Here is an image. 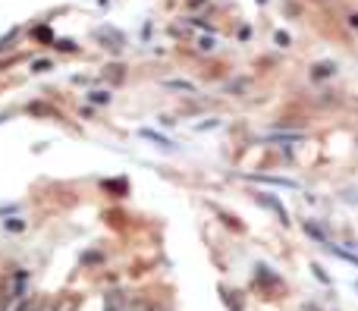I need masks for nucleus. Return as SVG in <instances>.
I'll return each mask as SVG.
<instances>
[{
    "mask_svg": "<svg viewBox=\"0 0 358 311\" xmlns=\"http://www.w3.org/2000/svg\"><path fill=\"white\" fill-rule=\"evenodd\" d=\"M57 48L60 50H76V44L73 41H57Z\"/></svg>",
    "mask_w": 358,
    "mask_h": 311,
    "instance_id": "11",
    "label": "nucleus"
},
{
    "mask_svg": "<svg viewBox=\"0 0 358 311\" xmlns=\"http://www.w3.org/2000/svg\"><path fill=\"white\" fill-rule=\"evenodd\" d=\"M0 311H10V283L0 280Z\"/></svg>",
    "mask_w": 358,
    "mask_h": 311,
    "instance_id": "4",
    "label": "nucleus"
},
{
    "mask_svg": "<svg viewBox=\"0 0 358 311\" xmlns=\"http://www.w3.org/2000/svg\"><path fill=\"white\" fill-rule=\"evenodd\" d=\"M214 44H217L214 38H201V48H204V50H210V48H214Z\"/></svg>",
    "mask_w": 358,
    "mask_h": 311,
    "instance_id": "12",
    "label": "nucleus"
},
{
    "mask_svg": "<svg viewBox=\"0 0 358 311\" xmlns=\"http://www.w3.org/2000/svg\"><path fill=\"white\" fill-rule=\"evenodd\" d=\"M16 311H35V302H22V305H19Z\"/></svg>",
    "mask_w": 358,
    "mask_h": 311,
    "instance_id": "13",
    "label": "nucleus"
},
{
    "mask_svg": "<svg viewBox=\"0 0 358 311\" xmlns=\"http://www.w3.org/2000/svg\"><path fill=\"white\" fill-rule=\"evenodd\" d=\"M164 85H167V88H182V92H195V85H192V82H185V79H167Z\"/></svg>",
    "mask_w": 358,
    "mask_h": 311,
    "instance_id": "5",
    "label": "nucleus"
},
{
    "mask_svg": "<svg viewBox=\"0 0 358 311\" xmlns=\"http://www.w3.org/2000/svg\"><path fill=\"white\" fill-rule=\"evenodd\" d=\"M35 38H41V41H50V38H54V35H50V29H48V25H44V29H35Z\"/></svg>",
    "mask_w": 358,
    "mask_h": 311,
    "instance_id": "8",
    "label": "nucleus"
},
{
    "mask_svg": "<svg viewBox=\"0 0 358 311\" xmlns=\"http://www.w3.org/2000/svg\"><path fill=\"white\" fill-rule=\"evenodd\" d=\"M92 101H94V104H107L110 98H107V92H94V94H92Z\"/></svg>",
    "mask_w": 358,
    "mask_h": 311,
    "instance_id": "10",
    "label": "nucleus"
},
{
    "mask_svg": "<svg viewBox=\"0 0 358 311\" xmlns=\"http://www.w3.org/2000/svg\"><path fill=\"white\" fill-rule=\"evenodd\" d=\"M138 136H142V138H151V142H157L161 148H173V142H170V138H164L161 132H155V129H138Z\"/></svg>",
    "mask_w": 358,
    "mask_h": 311,
    "instance_id": "3",
    "label": "nucleus"
},
{
    "mask_svg": "<svg viewBox=\"0 0 358 311\" xmlns=\"http://www.w3.org/2000/svg\"><path fill=\"white\" fill-rule=\"evenodd\" d=\"M302 132H289V136H267V142H299Z\"/></svg>",
    "mask_w": 358,
    "mask_h": 311,
    "instance_id": "6",
    "label": "nucleus"
},
{
    "mask_svg": "<svg viewBox=\"0 0 358 311\" xmlns=\"http://www.w3.org/2000/svg\"><path fill=\"white\" fill-rule=\"evenodd\" d=\"M315 69H317L315 75H330L334 73V63H321V66H315Z\"/></svg>",
    "mask_w": 358,
    "mask_h": 311,
    "instance_id": "7",
    "label": "nucleus"
},
{
    "mask_svg": "<svg viewBox=\"0 0 358 311\" xmlns=\"http://www.w3.org/2000/svg\"><path fill=\"white\" fill-rule=\"evenodd\" d=\"M258 201H261V205H264V208H271L273 214H277V217H280V224H289V214H286V208L280 205L277 198H271V195H261Z\"/></svg>",
    "mask_w": 358,
    "mask_h": 311,
    "instance_id": "2",
    "label": "nucleus"
},
{
    "mask_svg": "<svg viewBox=\"0 0 358 311\" xmlns=\"http://www.w3.org/2000/svg\"><path fill=\"white\" fill-rule=\"evenodd\" d=\"M252 182H264V186H280V189H299L296 180H280V176H258V173H248Z\"/></svg>",
    "mask_w": 358,
    "mask_h": 311,
    "instance_id": "1",
    "label": "nucleus"
},
{
    "mask_svg": "<svg viewBox=\"0 0 358 311\" xmlns=\"http://www.w3.org/2000/svg\"><path fill=\"white\" fill-rule=\"evenodd\" d=\"M352 25H355V29H358V16H352Z\"/></svg>",
    "mask_w": 358,
    "mask_h": 311,
    "instance_id": "14",
    "label": "nucleus"
},
{
    "mask_svg": "<svg viewBox=\"0 0 358 311\" xmlns=\"http://www.w3.org/2000/svg\"><path fill=\"white\" fill-rule=\"evenodd\" d=\"M31 69H35V73H48V69H50V60H35V66H31Z\"/></svg>",
    "mask_w": 358,
    "mask_h": 311,
    "instance_id": "9",
    "label": "nucleus"
}]
</instances>
